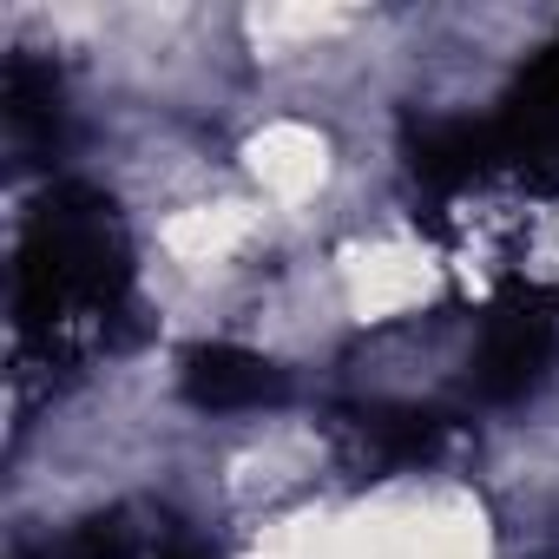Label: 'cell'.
Instances as JSON below:
<instances>
[{"label": "cell", "mask_w": 559, "mask_h": 559, "mask_svg": "<svg viewBox=\"0 0 559 559\" xmlns=\"http://www.w3.org/2000/svg\"><path fill=\"white\" fill-rule=\"evenodd\" d=\"M132 317V237L93 185H47L21 230L14 336L27 362L73 369Z\"/></svg>", "instance_id": "obj_1"}, {"label": "cell", "mask_w": 559, "mask_h": 559, "mask_svg": "<svg viewBox=\"0 0 559 559\" xmlns=\"http://www.w3.org/2000/svg\"><path fill=\"white\" fill-rule=\"evenodd\" d=\"M185 382V402L191 408H211V415H237V408H263V402H284V369L257 349H237V343H198L178 369Z\"/></svg>", "instance_id": "obj_5"}, {"label": "cell", "mask_w": 559, "mask_h": 559, "mask_svg": "<svg viewBox=\"0 0 559 559\" xmlns=\"http://www.w3.org/2000/svg\"><path fill=\"white\" fill-rule=\"evenodd\" d=\"M0 99H8V139L21 152H53L60 145V73L40 67L34 53H14L8 60V86H0Z\"/></svg>", "instance_id": "obj_7"}, {"label": "cell", "mask_w": 559, "mask_h": 559, "mask_svg": "<svg viewBox=\"0 0 559 559\" xmlns=\"http://www.w3.org/2000/svg\"><path fill=\"white\" fill-rule=\"evenodd\" d=\"M34 559H204V546L158 507H106L47 539Z\"/></svg>", "instance_id": "obj_4"}, {"label": "cell", "mask_w": 559, "mask_h": 559, "mask_svg": "<svg viewBox=\"0 0 559 559\" xmlns=\"http://www.w3.org/2000/svg\"><path fill=\"white\" fill-rule=\"evenodd\" d=\"M487 145L500 178H526L533 191L559 185V40L533 53L526 73L507 86L500 112L487 119Z\"/></svg>", "instance_id": "obj_3"}, {"label": "cell", "mask_w": 559, "mask_h": 559, "mask_svg": "<svg viewBox=\"0 0 559 559\" xmlns=\"http://www.w3.org/2000/svg\"><path fill=\"white\" fill-rule=\"evenodd\" d=\"M559 336V290L539 284H507L480 310V343H474V395L480 402H513L546 376Z\"/></svg>", "instance_id": "obj_2"}, {"label": "cell", "mask_w": 559, "mask_h": 559, "mask_svg": "<svg viewBox=\"0 0 559 559\" xmlns=\"http://www.w3.org/2000/svg\"><path fill=\"white\" fill-rule=\"evenodd\" d=\"M448 421L435 408H415V402H369L356 408V441L376 467H415L441 448Z\"/></svg>", "instance_id": "obj_6"}]
</instances>
